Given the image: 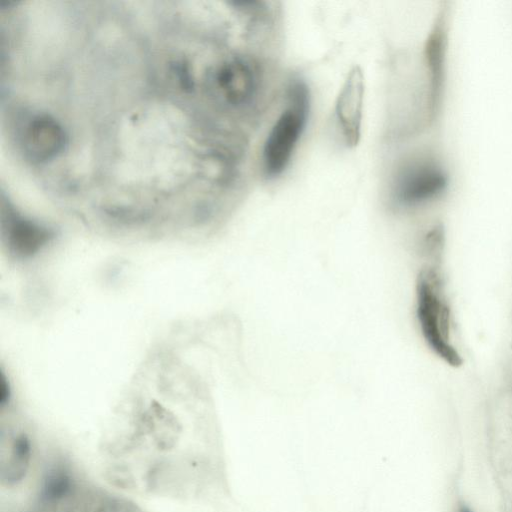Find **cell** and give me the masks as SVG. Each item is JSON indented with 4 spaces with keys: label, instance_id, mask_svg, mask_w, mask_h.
Wrapping results in <instances>:
<instances>
[{
    "label": "cell",
    "instance_id": "cell-1",
    "mask_svg": "<svg viewBox=\"0 0 512 512\" xmlns=\"http://www.w3.org/2000/svg\"><path fill=\"white\" fill-rule=\"evenodd\" d=\"M288 105L271 127L263 145L262 162L268 177L279 176L291 156L306 126L309 114V92L302 82L289 88Z\"/></svg>",
    "mask_w": 512,
    "mask_h": 512
},
{
    "label": "cell",
    "instance_id": "cell-2",
    "mask_svg": "<svg viewBox=\"0 0 512 512\" xmlns=\"http://www.w3.org/2000/svg\"><path fill=\"white\" fill-rule=\"evenodd\" d=\"M416 314L429 348L447 364L460 366L462 358L449 339V309L440 292L439 278L432 270H423L418 275Z\"/></svg>",
    "mask_w": 512,
    "mask_h": 512
},
{
    "label": "cell",
    "instance_id": "cell-3",
    "mask_svg": "<svg viewBox=\"0 0 512 512\" xmlns=\"http://www.w3.org/2000/svg\"><path fill=\"white\" fill-rule=\"evenodd\" d=\"M209 85L218 106L231 110L242 109L257 94L259 71L256 64L246 57L228 56L211 64Z\"/></svg>",
    "mask_w": 512,
    "mask_h": 512
},
{
    "label": "cell",
    "instance_id": "cell-4",
    "mask_svg": "<svg viewBox=\"0 0 512 512\" xmlns=\"http://www.w3.org/2000/svg\"><path fill=\"white\" fill-rule=\"evenodd\" d=\"M364 76L360 67L354 66L348 73L337 96L335 114L347 146L355 147L361 138Z\"/></svg>",
    "mask_w": 512,
    "mask_h": 512
},
{
    "label": "cell",
    "instance_id": "cell-5",
    "mask_svg": "<svg viewBox=\"0 0 512 512\" xmlns=\"http://www.w3.org/2000/svg\"><path fill=\"white\" fill-rule=\"evenodd\" d=\"M441 176L428 165H413L403 170L394 184V199L401 205H414L437 193Z\"/></svg>",
    "mask_w": 512,
    "mask_h": 512
},
{
    "label": "cell",
    "instance_id": "cell-6",
    "mask_svg": "<svg viewBox=\"0 0 512 512\" xmlns=\"http://www.w3.org/2000/svg\"><path fill=\"white\" fill-rule=\"evenodd\" d=\"M31 459V442L25 433L17 434L11 441L8 457L2 464V479L8 484L21 481L29 467Z\"/></svg>",
    "mask_w": 512,
    "mask_h": 512
},
{
    "label": "cell",
    "instance_id": "cell-7",
    "mask_svg": "<svg viewBox=\"0 0 512 512\" xmlns=\"http://www.w3.org/2000/svg\"><path fill=\"white\" fill-rule=\"evenodd\" d=\"M73 487V479L70 471L63 466L50 469L43 479L41 496L43 500L55 502L68 496Z\"/></svg>",
    "mask_w": 512,
    "mask_h": 512
},
{
    "label": "cell",
    "instance_id": "cell-8",
    "mask_svg": "<svg viewBox=\"0 0 512 512\" xmlns=\"http://www.w3.org/2000/svg\"><path fill=\"white\" fill-rule=\"evenodd\" d=\"M457 512H472L466 505H460Z\"/></svg>",
    "mask_w": 512,
    "mask_h": 512
}]
</instances>
